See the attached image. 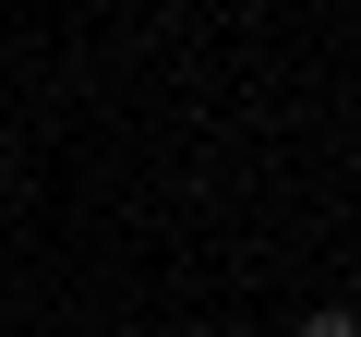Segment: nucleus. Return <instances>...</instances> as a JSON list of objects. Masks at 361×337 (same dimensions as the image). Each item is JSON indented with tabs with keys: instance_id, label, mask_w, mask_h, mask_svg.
<instances>
[{
	"instance_id": "1",
	"label": "nucleus",
	"mask_w": 361,
	"mask_h": 337,
	"mask_svg": "<svg viewBox=\"0 0 361 337\" xmlns=\"http://www.w3.org/2000/svg\"><path fill=\"white\" fill-rule=\"evenodd\" d=\"M301 337H361V313H313V325H301Z\"/></svg>"
}]
</instances>
